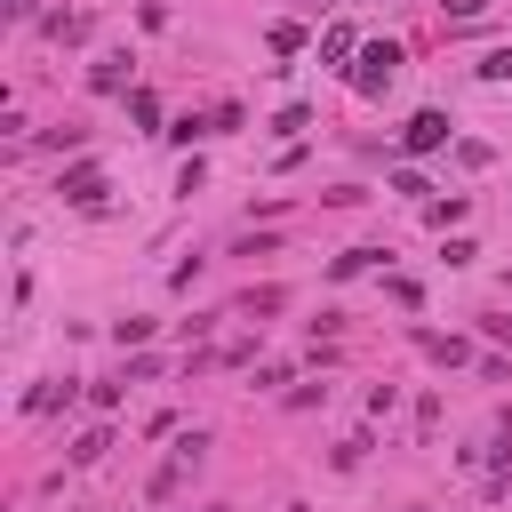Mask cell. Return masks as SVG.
Segmentation results:
<instances>
[{"label":"cell","mask_w":512,"mask_h":512,"mask_svg":"<svg viewBox=\"0 0 512 512\" xmlns=\"http://www.w3.org/2000/svg\"><path fill=\"white\" fill-rule=\"evenodd\" d=\"M392 80H400V48H392V40H368L360 64H352V88H360V96H384Z\"/></svg>","instance_id":"obj_1"},{"label":"cell","mask_w":512,"mask_h":512,"mask_svg":"<svg viewBox=\"0 0 512 512\" xmlns=\"http://www.w3.org/2000/svg\"><path fill=\"white\" fill-rule=\"evenodd\" d=\"M200 456H208V440H200V432H184V440H176V456H168V464L152 472V504H168V496L184 488V472H192Z\"/></svg>","instance_id":"obj_2"},{"label":"cell","mask_w":512,"mask_h":512,"mask_svg":"<svg viewBox=\"0 0 512 512\" xmlns=\"http://www.w3.org/2000/svg\"><path fill=\"white\" fill-rule=\"evenodd\" d=\"M56 192H64L72 208H96V200H104V168H88V160H80V168H64V176H56Z\"/></svg>","instance_id":"obj_3"},{"label":"cell","mask_w":512,"mask_h":512,"mask_svg":"<svg viewBox=\"0 0 512 512\" xmlns=\"http://www.w3.org/2000/svg\"><path fill=\"white\" fill-rule=\"evenodd\" d=\"M400 144H408V152H440V144H448V112H416V120L400 128Z\"/></svg>","instance_id":"obj_4"},{"label":"cell","mask_w":512,"mask_h":512,"mask_svg":"<svg viewBox=\"0 0 512 512\" xmlns=\"http://www.w3.org/2000/svg\"><path fill=\"white\" fill-rule=\"evenodd\" d=\"M88 88L120 96V88H128V56H120V48H112V56H96V64H88Z\"/></svg>","instance_id":"obj_5"},{"label":"cell","mask_w":512,"mask_h":512,"mask_svg":"<svg viewBox=\"0 0 512 512\" xmlns=\"http://www.w3.org/2000/svg\"><path fill=\"white\" fill-rule=\"evenodd\" d=\"M280 304H288V288H248V296H240L232 312H240V320H272Z\"/></svg>","instance_id":"obj_6"},{"label":"cell","mask_w":512,"mask_h":512,"mask_svg":"<svg viewBox=\"0 0 512 512\" xmlns=\"http://www.w3.org/2000/svg\"><path fill=\"white\" fill-rule=\"evenodd\" d=\"M128 120H136V128H160V96H152V88H128Z\"/></svg>","instance_id":"obj_7"},{"label":"cell","mask_w":512,"mask_h":512,"mask_svg":"<svg viewBox=\"0 0 512 512\" xmlns=\"http://www.w3.org/2000/svg\"><path fill=\"white\" fill-rule=\"evenodd\" d=\"M104 448H112V432H104V424H88V432H80V440H72V464H96V456H104Z\"/></svg>","instance_id":"obj_8"},{"label":"cell","mask_w":512,"mask_h":512,"mask_svg":"<svg viewBox=\"0 0 512 512\" xmlns=\"http://www.w3.org/2000/svg\"><path fill=\"white\" fill-rule=\"evenodd\" d=\"M368 264H376V248H344V256H336V264H328V272H336V280H360V272H368Z\"/></svg>","instance_id":"obj_9"},{"label":"cell","mask_w":512,"mask_h":512,"mask_svg":"<svg viewBox=\"0 0 512 512\" xmlns=\"http://www.w3.org/2000/svg\"><path fill=\"white\" fill-rule=\"evenodd\" d=\"M64 400H72V384H40L24 408H32V416H48V408H64Z\"/></svg>","instance_id":"obj_10"},{"label":"cell","mask_w":512,"mask_h":512,"mask_svg":"<svg viewBox=\"0 0 512 512\" xmlns=\"http://www.w3.org/2000/svg\"><path fill=\"white\" fill-rule=\"evenodd\" d=\"M480 80H512V48H496V56H480Z\"/></svg>","instance_id":"obj_11"},{"label":"cell","mask_w":512,"mask_h":512,"mask_svg":"<svg viewBox=\"0 0 512 512\" xmlns=\"http://www.w3.org/2000/svg\"><path fill=\"white\" fill-rule=\"evenodd\" d=\"M488 0H440V16H480Z\"/></svg>","instance_id":"obj_12"},{"label":"cell","mask_w":512,"mask_h":512,"mask_svg":"<svg viewBox=\"0 0 512 512\" xmlns=\"http://www.w3.org/2000/svg\"><path fill=\"white\" fill-rule=\"evenodd\" d=\"M288 512H304V504H288Z\"/></svg>","instance_id":"obj_13"}]
</instances>
